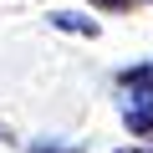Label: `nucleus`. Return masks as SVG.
Returning a JSON list of instances; mask_svg holds the SVG:
<instances>
[{"mask_svg":"<svg viewBox=\"0 0 153 153\" xmlns=\"http://www.w3.org/2000/svg\"><path fill=\"white\" fill-rule=\"evenodd\" d=\"M117 92H123V123H128L133 133H148V138H153V66L123 71Z\"/></svg>","mask_w":153,"mask_h":153,"instance_id":"nucleus-1","label":"nucleus"},{"mask_svg":"<svg viewBox=\"0 0 153 153\" xmlns=\"http://www.w3.org/2000/svg\"><path fill=\"white\" fill-rule=\"evenodd\" d=\"M51 21H56L61 31H82V36H97V21H92V16H66V10H56Z\"/></svg>","mask_w":153,"mask_h":153,"instance_id":"nucleus-2","label":"nucleus"},{"mask_svg":"<svg viewBox=\"0 0 153 153\" xmlns=\"http://www.w3.org/2000/svg\"><path fill=\"white\" fill-rule=\"evenodd\" d=\"M31 153H76V148H51V143H41V148H31Z\"/></svg>","mask_w":153,"mask_h":153,"instance_id":"nucleus-3","label":"nucleus"},{"mask_svg":"<svg viewBox=\"0 0 153 153\" xmlns=\"http://www.w3.org/2000/svg\"><path fill=\"white\" fill-rule=\"evenodd\" d=\"M117 153H148V148H117Z\"/></svg>","mask_w":153,"mask_h":153,"instance_id":"nucleus-4","label":"nucleus"},{"mask_svg":"<svg viewBox=\"0 0 153 153\" xmlns=\"http://www.w3.org/2000/svg\"><path fill=\"white\" fill-rule=\"evenodd\" d=\"M97 5H117V0H97Z\"/></svg>","mask_w":153,"mask_h":153,"instance_id":"nucleus-5","label":"nucleus"}]
</instances>
